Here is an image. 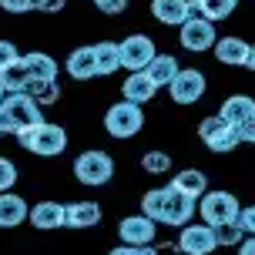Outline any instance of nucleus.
Wrapping results in <instances>:
<instances>
[{"label":"nucleus","instance_id":"nucleus-1","mask_svg":"<svg viewBox=\"0 0 255 255\" xmlns=\"http://www.w3.org/2000/svg\"><path fill=\"white\" fill-rule=\"evenodd\" d=\"M195 212H198V198H188L171 185L144 191V198H141V215L154 218L161 225H175V229H185Z\"/></svg>","mask_w":255,"mask_h":255},{"label":"nucleus","instance_id":"nucleus-2","mask_svg":"<svg viewBox=\"0 0 255 255\" xmlns=\"http://www.w3.org/2000/svg\"><path fill=\"white\" fill-rule=\"evenodd\" d=\"M20 148H27L30 154H40V158H57V154L67 148V131L54 121H40V125L27 128L17 134Z\"/></svg>","mask_w":255,"mask_h":255},{"label":"nucleus","instance_id":"nucleus-3","mask_svg":"<svg viewBox=\"0 0 255 255\" xmlns=\"http://www.w3.org/2000/svg\"><path fill=\"white\" fill-rule=\"evenodd\" d=\"M239 212H242V205H239V198L232 191H205L202 202H198V215L212 229L229 225V222H239Z\"/></svg>","mask_w":255,"mask_h":255},{"label":"nucleus","instance_id":"nucleus-4","mask_svg":"<svg viewBox=\"0 0 255 255\" xmlns=\"http://www.w3.org/2000/svg\"><path fill=\"white\" fill-rule=\"evenodd\" d=\"M144 125V111H141V104H131V101H121L111 104L108 108V115H104V131L111 134V138H134Z\"/></svg>","mask_w":255,"mask_h":255},{"label":"nucleus","instance_id":"nucleus-5","mask_svg":"<svg viewBox=\"0 0 255 255\" xmlns=\"http://www.w3.org/2000/svg\"><path fill=\"white\" fill-rule=\"evenodd\" d=\"M74 175L81 185L101 188L115 175V161H111V154H104V151H84V154H77V161H74Z\"/></svg>","mask_w":255,"mask_h":255},{"label":"nucleus","instance_id":"nucleus-6","mask_svg":"<svg viewBox=\"0 0 255 255\" xmlns=\"http://www.w3.org/2000/svg\"><path fill=\"white\" fill-rule=\"evenodd\" d=\"M198 138L212 148V151L225 154V151H235L239 144H242V138H239V128H232L229 121H222L218 115L205 118L202 125H198Z\"/></svg>","mask_w":255,"mask_h":255},{"label":"nucleus","instance_id":"nucleus-7","mask_svg":"<svg viewBox=\"0 0 255 255\" xmlns=\"http://www.w3.org/2000/svg\"><path fill=\"white\" fill-rule=\"evenodd\" d=\"M178 249H181V255H212L218 249L215 229L205 225V222H188L178 235Z\"/></svg>","mask_w":255,"mask_h":255},{"label":"nucleus","instance_id":"nucleus-8","mask_svg":"<svg viewBox=\"0 0 255 255\" xmlns=\"http://www.w3.org/2000/svg\"><path fill=\"white\" fill-rule=\"evenodd\" d=\"M215 40H218L215 24H212V20H205V17H198V13H195L191 20L181 24V47H185V51H191V54L212 51V47H215Z\"/></svg>","mask_w":255,"mask_h":255},{"label":"nucleus","instance_id":"nucleus-9","mask_svg":"<svg viewBox=\"0 0 255 255\" xmlns=\"http://www.w3.org/2000/svg\"><path fill=\"white\" fill-rule=\"evenodd\" d=\"M154 40L148 34H131V37L121 40V67H128L131 74L134 71H144L148 64L154 61Z\"/></svg>","mask_w":255,"mask_h":255},{"label":"nucleus","instance_id":"nucleus-10","mask_svg":"<svg viewBox=\"0 0 255 255\" xmlns=\"http://www.w3.org/2000/svg\"><path fill=\"white\" fill-rule=\"evenodd\" d=\"M205 88H208V81H205L202 71H195V67H181L178 77L171 81V101L175 104H195L205 98Z\"/></svg>","mask_w":255,"mask_h":255},{"label":"nucleus","instance_id":"nucleus-11","mask_svg":"<svg viewBox=\"0 0 255 255\" xmlns=\"http://www.w3.org/2000/svg\"><path fill=\"white\" fill-rule=\"evenodd\" d=\"M158 235V222L148 215H128L118 222V239L121 245H151Z\"/></svg>","mask_w":255,"mask_h":255},{"label":"nucleus","instance_id":"nucleus-12","mask_svg":"<svg viewBox=\"0 0 255 255\" xmlns=\"http://www.w3.org/2000/svg\"><path fill=\"white\" fill-rule=\"evenodd\" d=\"M212 51H215L218 64H229V67H249L252 44H249V40H242V37H218Z\"/></svg>","mask_w":255,"mask_h":255},{"label":"nucleus","instance_id":"nucleus-13","mask_svg":"<svg viewBox=\"0 0 255 255\" xmlns=\"http://www.w3.org/2000/svg\"><path fill=\"white\" fill-rule=\"evenodd\" d=\"M151 13L154 20H161L165 27H181L185 20L195 17L191 0H151Z\"/></svg>","mask_w":255,"mask_h":255},{"label":"nucleus","instance_id":"nucleus-14","mask_svg":"<svg viewBox=\"0 0 255 255\" xmlns=\"http://www.w3.org/2000/svg\"><path fill=\"white\" fill-rule=\"evenodd\" d=\"M64 215H67V208L61 202H37L30 208V225L37 232H54V229H64Z\"/></svg>","mask_w":255,"mask_h":255},{"label":"nucleus","instance_id":"nucleus-15","mask_svg":"<svg viewBox=\"0 0 255 255\" xmlns=\"http://www.w3.org/2000/svg\"><path fill=\"white\" fill-rule=\"evenodd\" d=\"M252 115H255V101L249 98V94H232V98H225L222 111H218V118L229 121L232 128H242Z\"/></svg>","mask_w":255,"mask_h":255},{"label":"nucleus","instance_id":"nucleus-16","mask_svg":"<svg viewBox=\"0 0 255 255\" xmlns=\"http://www.w3.org/2000/svg\"><path fill=\"white\" fill-rule=\"evenodd\" d=\"M27 218H30V208H27L24 198L13 195V191H3V195H0V225H3V229H17Z\"/></svg>","mask_w":255,"mask_h":255},{"label":"nucleus","instance_id":"nucleus-17","mask_svg":"<svg viewBox=\"0 0 255 255\" xmlns=\"http://www.w3.org/2000/svg\"><path fill=\"white\" fill-rule=\"evenodd\" d=\"M178 71H181V64L171 54H154V61L144 67V74L151 77L154 88H171V81L178 77Z\"/></svg>","mask_w":255,"mask_h":255},{"label":"nucleus","instance_id":"nucleus-18","mask_svg":"<svg viewBox=\"0 0 255 255\" xmlns=\"http://www.w3.org/2000/svg\"><path fill=\"white\" fill-rule=\"evenodd\" d=\"M98 222H101V208L94 202H71L67 205V215H64L67 229H94Z\"/></svg>","mask_w":255,"mask_h":255},{"label":"nucleus","instance_id":"nucleus-19","mask_svg":"<svg viewBox=\"0 0 255 255\" xmlns=\"http://www.w3.org/2000/svg\"><path fill=\"white\" fill-rule=\"evenodd\" d=\"M154 91L158 88L151 84V77L144 74V71H134V74H128L121 94H125V101H131V104H148L154 98Z\"/></svg>","mask_w":255,"mask_h":255},{"label":"nucleus","instance_id":"nucleus-20","mask_svg":"<svg viewBox=\"0 0 255 255\" xmlns=\"http://www.w3.org/2000/svg\"><path fill=\"white\" fill-rule=\"evenodd\" d=\"M67 74L74 81H91L98 77V64H94V47H77L67 57Z\"/></svg>","mask_w":255,"mask_h":255},{"label":"nucleus","instance_id":"nucleus-21","mask_svg":"<svg viewBox=\"0 0 255 255\" xmlns=\"http://www.w3.org/2000/svg\"><path fill=\"white\" fill-rule=\"evenodd\" d=\"M171 188H178L181 195H188V198H202L205 191H208V175L198 171V168H185V171H178V175L171 178Z\"/></svg>","mask_w":255,"mask_h":255},{"label":"nucleus","instance_id":"nucleus-22","mask_svg":"<svg viewBox=\"0 0 255 255\" xmlns=\"http://www.w3.org/2000/svg\"><path fill=\"white\" fill-rule=\"evenodd\" d=\"M94 64H98V77L115 74L121 67V44H111V40L94 44Z\"/></svg>","mask_w":255,"mask_h":255},{"label":"nucleus","instance_id":"nucleus-23","mask_svg":"<svg viewBox=\"0 0 255 255\" xmlns=\"http://www.w3.org/2000/svg\"><path fill=\"white\" fill-rule=\"evenodd\" d=\"M30 81H34V74H30V67H27L24 57L0 71V88H3V91H27Z\"/></svg>","mask_w":255,"mask_h":255},{"label":"nucleus","instance_id":"nucleus-24","mask_svg":"<svg viewBox=\"0 0 255 255\" xmlns=\"http://www.w3.org/2000/svg\"><path fill=\"white\" fill-rule=\"evenodd\" d=\"M239 7V0H191V10L198 13V17H205V20H225L232 10Z\"/></svg>","mask_w":255,"mask_h":255},{"label":"nucleus","instance_id":"nucleus-25","mask_svg":"<svg viewBox=\"0 0 255 255\" xmlns=\"http://www.w3.org/2000/svg\"><path fill=\"white\" fill-rule=\"evenodd\" d=\"M27 67H30V74H34V81H57V61H54L51 54H40V51H30L24 54Z\"/></svg>","mask_w":255,"mask_h":255},{"label":"nucleus","instance_id":"nucleus-26","mask_svg":"<svg viewBox=\"0 0 255 255\" xmlns=\"http://www.w3.org/2000/svg\"><path fill=\"white\" fill-rule=\"evenodd\" d=\"M24 94L37 104V108H44V104H54L61 98V88H57V81H30Z\"/></svg>","mask_w":255,"mask_h":255},{"label":"nucleus","instance_id":"nucleus-27","mask_svg":"<svg viewBox=\"0 0 255 255\" xmlns=\"http://www.w3.org/2000/svg\"><path fill=\"white\" fill-rule=\"evenodd\" d=\"M141 168L148 171V175H168L171 171V158L165 151H148L141 158Z\"/></svg>","mask_w":255,"mask_h":255},{"label":"nucleus","instance_id":"nucleus-28","mask_svg":"<svg viewBox=\"0 0 255 255\" xmlns=\"http://www.w3.org/2000/svg\"><path fill=\"white\" fill-rule=\"evenodd\" d=\"M242 239H245V232H242L239 222H229V225H218L215 229V242L218 245H242Z\"/></svg>","mask_w":255,"mask_h":255},{"label":"nucleus","instance_id":"nucleus-29","mask_svg":"<svg viewBox=\"0 0 255 255\" xmlns=\"http://www.w3.org/2000/svg\"><path fill=\"white\" fill-rule=\"evenodd\" d=\"M13 181H17V165L7 161V158H0V195H3V191H10Z\"/></svg>","mask_w":255,"mask_h":255},{"label":"nucleus","instance_id":"nucleus-30","mask_svg":"<svg viewBox=\"0 0 255 255\" xmlns=\"http://www.w3.org/2000/svg\"><path fill=\"white\" fill-rule=\"evenodd\" d=\"M108 255H158V252H154V245H118Z\"/></svg>","mask_w":255,"mask_h":255},{"label":"nucleus","instance_id":"nucleus-31","mask_svg":"<svg viewBox=\"0 0 255 255\" xmlns=\"http://www.w3.org/2000/svg\"><path fill=\"white\" fill-rule=\"evenodd\" d=\"M13 61H20V54H17V47H13L10 40H0V71H3V67H10Z\"/></svg>","mask_w":255,"mask_h":255},{"label":"nucleus","instance_id":"nucleus-32","mask_svg":"<svg viewBox=\"0 0 255 255\" xmlns=\"http://www.w3.org/2000/svg\"><path fill=\"white\" fill-rule=\"evenodd\" d=\"M67 0H30V10H40V13H57L64 10Z\"/></svg>","mask_w":255,"mask_h":255},{"label":"nucleus","instance_id":"nucleus-33","mask_svg":"<svg viewBox=\"0 0 255 255\" xmlns=\"http://www.w3.org/2000/svg\"><path fill=\"white\" fill-rule=\"evenodd\" d=\"M239 225H242L245 235H255V205H252V208H242V212H239Z\"/></svg>","mask_w":255,"mask_h":255},{"label":"nucleus","instance_id":"nucleus-34","mask_svg":"<svg viewBox=\"0 0 255 255\" xmlns=\"http://www.w3.org/2000/svg\"><path fill=\"white\" fill-rule=\"evenodd\" d=\"M0 7L7 13H24V10H30V0H0Z\"/></svg>","mask_w":255,"mask_h":255},{"label":"nucleus","instance_id":"nucleus-35","mask_svg":"<svg viewBox=\"0 0 255 255\" xmlns=\"http://www.w3.org/2000/svg\"><path fill=\"white\" fill-rule=\"evenodd\" d=\"M101 7V13H108V17H115V13H121L128 7V0H104V3H98Z\"/></svg>","mask_w":255,"mask_h":255},{"label":"nucleus","instance_id":"nucleus-36","mask_svg":"<svg viewBox=\"0 0 255 255\" xmlns=\"http://www.w3.org/2000/svg\"><path fill=\"white\" fill-rule=\"evenodd\" d=\"M239 138H242V141H249V144H255V115L249 118V121H245L242 128H239Z\"/></svg>","mask_w":255,"mask_h":255},{"label":"nucleus","instance_id":"nucleus-37","mask_svg":"<svg viewBox=\"0 0 255 255\" xmlns=\"http://www.w3.org/2000/svg\"><path fill=\"white\" fill-rule=\"evenodd\" d=\"M0 134H13V121H10V115H7L3 104H0Z\"/></svg>","mask_w":255,"mask_h":255},{"label":"nucleus","instance_id":"nucleus-38","mask_svg":"<svg viewBox=\"0 0 255 255\" xmlns=\"http://www.w3.org/2000/svg\"><path fill=\"white\" fill-rule=\"evenodd\" d=\"M154 252L158 255H181V249H178V242H165V245H154Z\"/></svg>","mask_w":255,"mask_h":255},{"label":"nucleus","instance_id":"nucleus-39","mask_svg":"<svg viewBox=\"0 0 255 255\" xmlns=\"http://www.w3.org/2000/svg\"><path fill=\"white\" fill-rule=\"evenodd\" d=\"M239 255H255V235H245L239 245Z\"/></svg>","mask_w":255,"mask_h":255},{"label":"nucleus","instance_id":"nucleus-40","mask_svg":"<svg viewBox=\"0 0 255 255\" xmlns=\"http://www.w3.org/2000/svg\"><path fill=\"white\" fill-rule=\"evenodd\" d=\"M249 67H252V71H255V47H252V57H249Z\"/></svg>","mask_w":255,"mask_h":255},{"label":"nucleus","instance_id":"nucleus-41","mask_svg":"<svg viewBox=\"0 0 255 255\" xmlns=\"http://www.w3.org/2000/svg\"><path fill=\"white\" fill-rule=\"evenodd\" d=\"M94 3H104V0H94Z\"/></svg>","mask_w":255,"mask_h":255},{"label":"nucleus","instance_id":"nucleus-42","mask_svg":"<svg viewBox=\"0 0 255 255\" xmlns=\"http://www.w3.org/2000/svg\"><path fill=\"white\" fill-rule=\"evenodd\" d=\"M0 91H3V88H0Z\"/></svg>","mask_w":255,"mask_h":255}]
</instances>
